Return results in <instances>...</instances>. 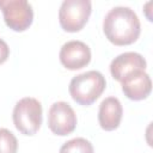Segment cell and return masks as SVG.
Here are the masks:
<instances>
[{
    "label": "cell",
    "mask_w": 153,
    "mask_h": 153,
    "mask_svg": "<svg viewBox=\"0 0 153 153\" xmlns=\"http://www.w3.org/2000/svg\"><path fill=\"white\" fill-rule=\"evenodd\" d=\"M103 31L105 37L112 44L128 45L134 43L140 36V19L131 8L116 6L105 14Z\"/></svg>",
    "instance_id": "6da1fadb"
},
{
    "label": "cell",
    "mask_w": 153,
    "mask_h": 153,
    "mask_svg": "<svg viewBox=\"0 0 153 153\" xmlns=\"http://www.w3.org/2000/svg\"><path fill=\"white\" fill-rule=\"evenodd\" d=\"M106 81L98 71H88L72 78L69 82V94L74 102L88 106L93 104L104 92Z\"/></svg>",
    "instance_id": "7a4b0ae2"
},
{
    "label": "cell",
    "mask_w": 153,
    "mask_h": 153,
    "mask_svg": "<svg viewBox=\"0 0 153 153\" xmlns=\"http://www.w3.org/2000/svg\"><path fill=\"white\" fill-rule=\"evenodd\" d=\"M14 127L23 135H35L42 124V105L32 97L22 98L12 114Z\"/></svg>",
    "instance_id": "3957f363"
},
{
    "label": "cell",
    "mask_w": 153,
    "mask_h": 153,
    "mask_svg": "<svg viewBox=\"0 0 153 153\" xmlns=\"http://www.w3.org/2000/svg\"><path fill=\"white\" fill-rule=\"evenodd\" d=\"M92 12L90 0H65L59 11V22L67 32L80 31L87 23Z\"/></svg>",
    "instance_id": "277c9868"
},
{
    "label": "cell",
    "mask_w": 153,
    "mask_h": 153,
    "mask_svg": "<svg viewBox=\"0 0 153 153\" xmlns=\"http://www.w3.org/2000/svg\"><path fill=\"white\" fill-rule=\"evenodd\" d=\"M0 10L6 25L13 31H25L32 24L33 10L26 0H0Z\"/></svg>",
    "instance_id": "5b68a950"
},
{
    "label": "cell",
    "mask_w": 153,
    "mask_h": 153,
    "mask_svg": "<svg viewBox=\"0 0 153 153\" xmlns=\"http://www.w3.org/2000/svg\"><path fill=\"white\" fill-rule=\"evenodd\" d=\"M76 115L73 108L66 102L54 103L48 111V127L55 135L65 136L74 131Z\"/></svg>",
    "instance_id": "8992f818"
},
{
    "label": "cell",
    "mask_w": 153,
    "mask_h": 153,
    "mask_svg": "<svg viewBox=\"0 0 153 153\" xmlns=\"http://www.w3.org/2000/svg\"><path fill=\"white\" fill-rule=\"evenodd\" d=\"M59 57L67 69H81L91 61V49L81 41H68L61 47Z\"/></svg>",
    "instance_id": "52a82bcc"
},
{
    "label": "cell",
    "mask_w": 153,
    "mask_h": 153,
    "mask_svg": "<svg viewBox=\"0 0 153 153\" xmlns=\"http://www.w3.org/2000/svg\"><path fill=\"white\" fill-rule=\"evenodd\" d=\"M146 66V60L141 54L135 51H127L120 54L111 61L110 73L114 79L121 82L127 75L136 71H145Z\"/></svg>",
    "instance_id": "ba28073f"
},
{
    "label": "cell",
    "mask_w": 153,
    "mask_h": 153,
    "mask_svg": "<svg viewBox=\"0 0 153 153\" xmlns=\"http://www.w3.org/2000/svg\"><path fill=\"white\" fill-rule=\"evenodd\" d=\"M121 84L124 96L131 100L146 99L152 91L151 78L145 71H136L127 75Z\"/></svg>",
    "instance_id": "9c48e42d"
},
{
    "label": "cell",
    "mask_w": 153,
    "mask_h": 153,
    "mask_svg": "<svg viewBox=\"0 0 153 153\" xmlns=\"http://www.w3.org/2000/svg\"><path fill=\"white\" fill-rule=\"evenodd\" d=\"M123 115V109L121 102L116 97H108L102 100L98 110V122L99 126L106 130L111 131L118 128Z\"/></svg>",
    "instance_id": "30bf717a"
},
{
    "label": "cell",
    "mask_w": 153,
    "mask_h": 153,
    "mask_svg": "<svg viewBox=\"0 0 153 153\" xmlns=\"http://www.w3.org/2000/svg\"><path fill=\"white\" fill-rule=\"evenodd\" d=\"M60 153H93V146L84 137H74L61 146Z\"/></svg>",
    "instance_id": "8fae6325"
},
{
    "label": "cell",
    "mask_w": 153,
    "mask_h": 153,
    "mask_svg": "<svg viewBox=\"0 0 153 153\" xmlns=\"http://www.w3.org/2000/svg\"><path fill=\"white\" fill-rule=\"evenodd\" d=\"M18 140L12 131L0 128V153H17Z\"/></svg>",
    "instance_id": "7c38bea8"
},
{
    "label": "cell",
    "mask_w": 153,
    "mask_h": 153,
    "mask_svg": "<svg viewBox=\"0 0 153 153\" xmlns=\"http://www.w3.org/2000/svg\"><path fill=\"white\" fill-rule=\"evenodd\" d=\"M10 56V48L7 45V43L0 38V65L4 63Z\"/></svg>",
    "instance_id": "4fadbf2b"
}]
</instances>
